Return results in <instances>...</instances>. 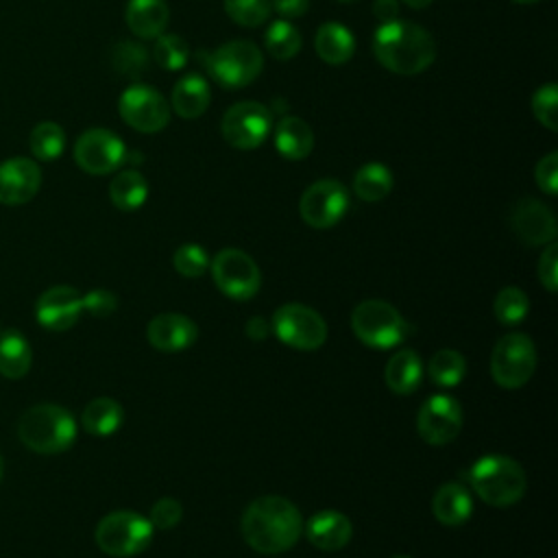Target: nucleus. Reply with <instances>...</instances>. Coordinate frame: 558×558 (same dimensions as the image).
Listing matches in <instances>:
<instances>
[{
  "label": "nucleus",
  "mask_w": 558,
  "mask_h": 558,
  "mask_svg": "<svg viewBox=\"0 0 558 558\" xmlns=\"http://www.w3.org/2000/svg\"><path fill=\"white\" fill-rule=\"evenodd\" d=\"M538 279L549 290H558V244L549 242L538 257Z\"/></svg>",
  "instance_id": "43"
},
{
  "label": "nucleus",
  "mask_w": 558,
  "mask_h": 558,
  "mask_svg": "<svg viewBox=\"0 0 558 558\" xmlns=\"http://www.w3.org/2000/svg\"><path fill=\"white\" fill-rule=\"evenodd\" d=\"M534 179H536V185L545 194L554 196L558 192V153L556 150L541 157V161L536 163V170H534Z\"/></svg>",
  "instance_id": "41"
},
{
  "label": "nucleus",
  "mask_w": 558,
  "mask_h": 558,
  "mask_svg": "<svg viewBox=\"0 0 558 558\" xmlns=\"http://www.w3.org/2000/svg\"><path fill=\"white\" fill-rule=\"evenodd\" d=\"M31 344L28 340L15 331H2L0 336V375L9 377V379H20L28 373L31 368Z\"/></svg>",
  "instance_id": "28"
},
{
  "label": "nucleus",
  "mask_w": 558,
  "mask_h": 558,
  "mask_svg": "<svg viewBox=\"0 0 558 558\" xmlns=\"http://www.w3.org/2000/svg\"><path fill=\"white\" fill-rule=\"evenodd\" d=\"M272 9L286 17V20H292V17H301L307 7H310V0H270Z\"/></svg>",
  "instance_id": "44"
},
{
  "label": "nucleus",
  "mask_w": 558,
  "mask_h": 558,
  "mask_svg": "<svg viewBox=\"0 0 558 558\" xmlns=\"http://www.w3.org/2000/svg\"><path fill=\"white\" fill-rule=\"evenodd\" d=\"M373 52L377 61L395 74H418L436 59L432 35L412 22H384L373 35Z\"/></svg>",
  "instance_id": "2"
},
{
  "label": "nucleus",
  "mask_w": 558,
  "mask_h": 558,
  "mask_svg": "<svg viewBox=\"0 0 558 558\" xmlns=\"http://www.w3.org/2000/svg\"><path fill=\"white\" fill-rule=\"evenodd\" d=\"M83 301V310L89 312L92 316L96 318H102V316H109L116 312L118 307V299L113 292L105 290V288H96V290H89L87 294L81 296Z\"/></svg>",
  "instance_id": "42"
},
{
  "label": "nucleus",
  "mask_w": 558,
  "mask_h": 558,
  "mask_svg": "<svg viewBox=\"0 0 558 558\" xmlns=\"http://www.w3.org/2000/svg\"><path fill=\"white\" fill-rule=\"evenodd\" d=\"M264 44L275 59H292L301 50V33L288 20H277L268 26Z\"/></svg>",
  "instance_id": "33"
},
{
  "label": "nucleus",
  "mask_w": 558,
  "mask_h": 558,
  "mask_svg": "<svg viewBox=\"0 0 558 558\" xmlns=\"http://www.w3.org/2000/svg\"><path fill=\"white\" fill-rule=\"evenodd\" d=\"M314 48H316V54L325 63L342 65L355 52V37L347 26H342L338 22H325L316 31Z\"/></svg>",
  "instance_id": "26"
},
{
  "label": "nucleus",
  "mask_w": 558,
  "mask_h": 558,
  "mask_svg": "<svg viewBox=\"0 0 558 558\" xmlns=\"http://www.w3.org/2000/svg\"><path fill=\"white\" fill-rule=\"evenodd\" d=\"M510 225L514 235L527 246L549 244L558 231L551 209L536 198L519 201L510 214Z\"/></svg>",
  "instance_id": "17"
},
{
  "label": "nucleus",
  "mask_w": 558,
  "mask_h": 558,
  "mask_svg": "<svg viewBox=\"0 0 558 558\" xmlns=\"http://www.w3.org/2000/svg\"><path fill=\"white\" fill-rule=\"evenodd\" d=\"M534 118L549 131H558V87L556 83L541 85L532 96Z\"/></svg>",
  "instance_id": "38"
},
{
  "label": "nucleus",
  "mask_w": 558,
  "mask_h": 558,
  "mask_svg": "<svg viewBox=\"0 0 558 558\" xmlns=\"http://www.w3.org/2000/svg\"><path fill=\"white\" fill-rule=\"evenodd\" d=\"M28 146L33 157H37L39 161H54L65 148V133L57 122L44 120L31 131Z\"/></svg>",
  "instance_id": "32"
},
{
  "label": "nucleus",
  "mask_w": 558,
  "mask_h": 558,
  "mask_svg": "<svg viewBox=\"0 0 558 558\" xmlns=\"http://www.w3.org/2000/svg\"><path fill=\"white\" fill-rule=\"evenodd\" d=\"M111 65L124 76H140L148 70V52L135 41H120L111 50Z\"/></svg>",
  "instance_id": "36"
},
{
  "label": "nucleus",
  "mask_w": 558,
  "mask_h": 558,
  "mask_svg": "<svg viewBox=\"0 0 558 558\" xmlns=\"http://www.w3.org/2000/svg\"><path fill=\"white\" fill-rule=\"evenodd\" d=\"M244 541L257 554H283L292 549L303 532L299 508L279 495L253 499L240 521Z\"/></svg>",
  "instance_id": "1"
},
{
  "label": "nucleus",
  "mask_w": 558,
  "mask_h": 558,
  "mask_svg": "<svg viewBox=\"0 0 558 558\" xmlns=\"http://www.w3.org/2000/svg\"><path fill=\"white\" fill-rule=\"evenodd\" d=\"M349 209V192L336 179H320L303 192L299 211L305 225L314 229H329L340 222Z\"/></svg>",
  "instance_id": "14"
},
{
  "label": "nucleus",
  "mask_w": 558,
  "mask_h": 558,
  "mask_svg": "<svg viewBox=\"0 0 558 558\" xmlns=\"http://www.w3.org/2000/svg\"><path fill=\"white\" fill-rule=\"evenodd\" d=\"M17 436L37 453H59L72 447L76 438V421L61 405L39 403L22 414Z\"/></svg>",
  "instance_id": "4"
},
{
  "label": "nucleus",
  "mask_w": 558,
  "mask_h": 558,
  "mask_svg": "<svg viewBox=\"0 0 558 558\" xmlns=\"http://www.w3.org/2000/svg\"><path fill=\"white\" fill-rule=\"evenodd\" d=\"M408 7H412V9H425L432 0H403Z\"/></svg>",
  "instance_id": "47"
},
{
  "label": "nucleus",
  "mask_w": 558,
  "mask_h": 558,
  "mask_svg": "<svg viewBox=\"0 0 558 558\" xmlns=\"http://www.w3.org/2000/svg\"><path fill=\"white\" fill-rule=\"evenodd\" d=\"M183 517V506L174 497H161L150 506V525L157 530H170L174 527Z\"/></svg>",
  "instance_id": "40"
},
{
  "label": "nucleus",
  "mask_w": 558,
  "mask_h": 558,
  "mask_svg": "<svg viewBox=\"0 0 558 558\" xmlns=\"http://www.w3.org/2000/svg\"><path fill=\"white\" fill-rule=\"evenodd\" d=\"M211 277L222 294L248 301L259 292L262 272L255 259L240 248H222L211 259Z\"/></svg>",
  "instance_id": "10"
},
{
  "label": "nucleus",
  "mask_w": 558,
  "mask_h": 558,
  "mask_svg": "<svg viewBox=\"0 0 558 558\" xmlns=\"http://www.w3.org/2000/svg\"><path fill=\"white\" fill-rule=\"evenodd\" d=\"M493 310L501 325H519L530 312V299L521 288L506 286L497 292Z\"/></svg>",
  "instance_id": "34"
},
{
  "label": "nucleus",
  "mask_w": 558,
  "mask_h": 558,
  "mask_svg": "<svg viewBox=\"0 0 558 558\" xmlns=\"http://www.w3.org/2000/svg\"><path fill=\"white\" fill-rule=\"evenodd\" d=\"M392 190V172L377 161L364 163L355 177H353V192L366 201V203H377L384 201Z\"/></svg>",
  "instance_id": "30"
},
{
  "label": "nucleus",
  "mask_w": 558,
  "mask_h": 558,
  "mask_svg": "<svg viewBox=\"0 0 558 558\" xmlns=\"http://www.w3.org/2000/svg\"><path fill=\"white\" fill-rule=\"evenodd\" d=\"M148 183L137 170H122L109 183V198L122 211H135L146 203Z\"/></svg>",
  "instance_id": "29"
},
{
  "label": "nucleus",
  "mask_w": 558,
  "mask_h": 558,
  "mask_svg": "<svg viewBox=\"0 0 558 558\" xmlns=\"http://www.w3.org/2000/svg\"><path fill=\"white\" fill-rule=\"evenodd\" d=\"M395 558H410V556H395Z\"/></svg>",
  "instance_id": "50"
},
{
  "label": "nucleus",
  "mask_w": 558,
  "mask_h": 558,
  "mask_svg": "<svg viewBox=\"0 0 558 558\" xmlns=\"http://www.w3.org/2000/svg\"><path fill=\"white\" fill-rule=\"evenodd\" d=\"M272 129V116L268 107L255 100H242L231 105L220 124V133L225 142L240 150L257 148L266 142L268 133Z\"/></svg>",
  "instance_id": "11"
},
{
  "label": "nucleus",
  "mask_w": 558,
  "mask_h": 558,
  "mask_svg": "<svg viewBox=\"0 0 558 558\" xmlns=\"http://www.w3.org/2000/svg\"><path fill=\"white\" fill-rule=\"evenodd\" d=\"M270 333H272V329H270V323H268V320H264L262 316H251V318H248V323H246V336H248L251 340L259 342V340H266Z\"/></svg>",
  "instance_id": "45"
},
{
  "label": "nucleus",
  "mask_w": 558,
  "mask_h": 558,
  "mask_svg": "<svg viewBox=\"0 0 558 558\" xmlns=\"http://www.w3.org/2000/svg\"><path fill=\"white\" fill-rule=\"evenodd\" d=\"M83 312V301L78 290L72 286L48 288L35 305V316L41 327L50 331H65L76 325Z\"/></svg>",
  "instance_id": "16"
},
{
  "label": "nucleus",
  "mask_w": 558,
  "mask_h": 558,
  "mask_svg": "<svg viewBox=\"0 0 558 558\" xmlns=\"http://www.w3.org/2000/svg\"><path fill=\"white\" fill-rule=\"evenodd\" d=\"M205 68L225 89H240L259 76L264 57L253 41L233 39L209 52L205 57Z\"/></svg>",
  "instance_id": "5"
},
{
  "label": "nucleus",
  "mask_w": 558,
  "mask_h": 558,
  "mask_svg": "<svg viewBox=\"0 0 558 558\" xmlns=\"http://www.w3.org/2000/svg\"><path fill=\"white\" fill-rule=\"evenodd\" d=\"M74 161L87 174H111L126 161V146L109 129H89L74 144Z\"/></svg>",
  "instance_id": "13"
},
{
  "label": "nucleus",
  "mask_w": 558,
  "mask_h": 558,
  "mask_svg": "<svg viewBox=\"0 0 558 558\" xmlns=\"http://www.w3.org/2000/svg\"><path fill=\"white\" fill-rule=\"evenodd\" d=\"M124 17L133 35L142 39H153L166 31L170 9L166 0H129Z\"/></svg>",
  "instance_id": "22"
},
{
  "label": "nucleus",
  "mask_w": 558,
  "mask_h": 558,
  "mask_svg": "<svg viewBox=\"0 0 558 558\" xmlns=\"http://www.w3.org/2000/svg\"><path fill=\"white\" fill-rule=\"evenodd\" d=\"M351 534L353 525L340 510H320L305 523L307 541L323 551L342 549L351 541Z\"/></svg>",
  "instance_id": "20"
},
{
  "label": "nucleus",
  "mask_w": 558,
  "mask_h": 558,
  "mask_svg": "<svg viewBox=\"0 0 558 558\" xmlns=\"http://www.w3.org/2000/svg\"><path fill=\"white\" fill-rule=\"evenodd\" d=\"M225 11L235 24L255 28L270 17L272 4L270 0H225Z\"/></svg>",
  "instance_id": "37"
},
{
  "label": "nucleus",
  "mask_w": 558,
  "mask_h": 558,
  "mask_svg": "<svg viewBox=\"0 0 558 558\" xmlns=\"http://www.w3.org/2000/svg\"><path fill=\"white\" fill-rule=\"evenodd\" d=\"M190 59V48L181 35L161 33L155 41V61L168 72L183 70Z\"/></svg>",
  "instance_id": "35"
},
{
  "label": "nucleus",
  "mask_w": 558,
  "mask_h": 558,
  "mask_svg": "<svg viewBox=\"0 0 558 558\" xmlns=\"http://www.w3.org/2000/svg\"><path fill=\"white\" fill-rule=\"evenodd\" d=\"M384 381L395 395H412L423 381V362L414 349H399L384 366Z\"/></svg>",
  "instance_id": "21"
},
{
  "label": "nucleus",
  "mask_w": 558,
  "mask_h": 558,
  "mask_svg": "<svg viewBox=\"0 0 558 558\" xmlns=\"http://www.w3.org/2000/svg\"><path fill=\"white\" fill-rule=\"evenodd\" d=\"M399 13V2L397 0H375L373 2V15L384 24L392 22Z\"/></svg>",
  "instance_id": "46"
},
{
  "label": "nucleus",
  "mask_w": 558,
  "mask_h": 558,
  "mask_svg": "<svg viewBox=\"0 0 558 558\" xmlns=\"http://www.w3.org/2000/svg\"><path fill=\"white\" fill-rule=\"evenodd\" d=\"M464 373H466V360L460 351H453V349L436 351L427 364L429 379L442 388L458 386L464 379Z\"/></svg>",
  "instance_id": "31"
},
{
  "label": "nucleus",
  "mask_w": 558,
  "mask_h": 558,
  "mask_svg": "<svg viewBox=\"0 0 558 558\" xmlns=\"http://www.w3.org/2000/svg\"><path fill=\"white\" fill-rule=\"evenodd\" d=\"M536 368V347L527 333L512 331L497 340L490 355L493 379L508 390L521 388L530 381Z\"/></svg>",
  "instance_id": "8"
},
{
  "label": "nucleus",
  "mask_w": 558,
  "mask_h": 558,
  "mask_svg": "<svg viewBox=\"0 0 558 558\" xmlns=\"http://www.w3.org/2000/svg\"><path fill=\"white\" fill-rule=\"evenodd\" d=\"M41 187V170L28 157H13L0 163V203H28Z\"/></svg>",
  "instance_id": "18"
},
{
  "label": "nucleus",
  "mask_w": 558,
  "mask_h": 558,
  "mask_svg": "<svg viewBox=\"0 0 558 558\" xmlns=\"http://www.w3.org/2000/svg\"><path fill=\"white\" fill-rule=\"evenodd\" d=\"M432 512L442 525H460L473 512L471 493L458 482H447L434 493Z\"/></svg>",
  "instance_id": "24"
},
{
  "label": "nucleus",
  "mask_w": 558,
  "mask_h": 558,
  "mask_svg": "<svg viewBox=\"0 0 558 558\" xmlns=\"http://www.w3.org/2000/svg\"><path fill=\"white\" fill-rule=\"evenodd\" d=\"M146 336L153 349L163 353H174L192 347L196 342L198 329L190 316L177 314V312H163L150 318L146 327Z\"/></svg>",
  "instance_id": "19"
},
{
  "label": "nucleus",
  "mask_w": 558,
  "mask_h": 558,
  "mask_svg": "<svg viewBox=\"0 0 558 558\" xmlns=\"http://www.w3.org/2000/svg\"><path fill=\"white\" fill-rule=\"evenodd\" d=\"M462 429V408L449 395H434L425 399L416 414L418 436L434 447L451 442Z\"/></svg>",
  "instance_id": "15"
},
{
  "label": "nucleus",
  "mask_w": 558,
  "mask_h": 558,
  "mask_svg": "<svg viewBox=\"0 0 558 558\" xmlns=\"http://www.w3.org/2000/svg\"><path fill=\"white\" fill-rule=\"evenodd\" d=\"M270 329L283 344L299 351H314L327 340L325 318L303 303L281 305L272 314Z\"/></svg>",
  "instance_id": "9"
},
{
  "label": "nucleus",
  "mask_w": 558,
  "mask_h": 558,
  "mask_svg": "<svg viewBox=\"0 0 558 558\" xmlns=\"http://www.w3.org/2000/svg\"><path fill=\"white\" fill-rule=\"evenodd\" d=\"M275 148L290 161L305 159L314 148V131L303 118L286 116L275 129Z\"/></svg>",
  "instance_id": "23"
},
{
  "label": "nucleus",
  "mask_w": 558,
  "mask_h": 558,
  "mask_svg": "<svg viewBox=\"0 0 558 558\" xmlns=\"http://www.w3.org/2000/svg\"><path fill=\"white\" fill-rule=\"evenodd\" d=\"M153 525L146 517L133 510H116L102 517L96 525V545L116 558H129L144 551L153 541Z\"/></svg>",
  "instance_id": "6"
},
{
  "label": "nucleus",
  "mask_w": 558,
  "mask_h": 558,
  "mask_svg": "<svg viewBox=\"0 0 558 558\" xmlns=\"http://www.w3.org/2000/svg\"><path fill=\"white\" fill-rule=\"evenodd\" d=\"M172 264L179 275L196 279L207 272L209 257H207L205 248L198 244H181L172 255Z\"/></svg>",
  "instance_id": "39"
},
{
  "label": "nucleus",
  "mask_w": 558,
  "mask_h": 558,
  "mask_svg": "<svg viewBox=\"0 0 558 558\" xmlns=\"http://www.w3.org/2000/svg\"><path fill=\"white\" fill-rule=\"evenodd\" d=\"M340 2H351V0H340Z\"/></svg>",
  "instance_id": "51"
},
{
  "label": "nucleus",
  "mask_w": 558,
  "mask_h": 558,
  "mask_svg": "<svg viewBox=\"0 0 558 558\" xmlns=\"http://www.w3.org/2000/svg\"><path fill=\"white\" fill-rule=\"evenodd\" d=\"M118 111L140 133H157L170 122V105L157 89L144 83H135L120 94Z\"/></svg>",
  "instance_id": "12"
},
{
  "label": "nucleus",
  "mask_w": 558,
  "mask_h": 558,
  "mask_svg": "<svg viewBox=\"0 0 558 558\" xmlns=\"http://www.w3.org/2000/svg\"><path fill=\"white\" fill-rule=\"evenodd\" d=\"M473 493L488 506L506 508L517 504L525 493V471L521 464L501 453H488L473 462L469 469Z\"/></svg>",
  "instance_id": "3"
},
{
  "label": "nucleus",
  "mask_w": 558,
  "mask_h": 558,
  "mask_svg": "<svg viewBox=\"0 0 558 558\" xmlns=\"http://www.w3.org/2000/svg\"><path fill=\"white\" fill-rule=\"evenodd\" d=\"M517 4H534V2H541V0H512Z\"/></svg>",
  "instance_id": "48"
},
{
  "label": "nucleus",
  "mask_w": 558,
  "mask_h": 558,
  "mask_svg": "<svg viewBox=\"0 0 558 558\" xmlns=\"http://www.w3.org/2000/svg\"><path fill=\"white\" fill-rule=\"evenodd\" d=\"M2 475H4V462H2V456H0V480H2Z\"/></svg>",
  "instance_id": "49"
},
{
  "label": "nucleus",
  "mask_w": 558,
  "mask_h": 558,
  "mask_svg": "<svg viewBox=\"0 0 558 558\" xmlns=\"http://www.w3.org/2000/svg\"><path fill=\"white\" fill-rule=\"evenodd\" d=\"M124 421L122 405L111 397H98L89 401L81 414V425L94 436H109L118 432Z\"/></svg>",
  "instance_id": "27"
},
{
  "label": "nucleus",
  "mask_w": 558,
  "mask_h": 558,
  "mask_svg": "<svg viewBox=\"0 0 558 558\" xmlns=\"http://www.w3.org/2000/svg\"><path fill=\"white\" fill-rule=\"evenodd\" d=\"M351 327L357 340L373 349H392L405 338L401 312L381 299H368L353 307Z\"/></svg>",
  "instance_id": "7"
},
{
  "label": "nucleus",
  "mask_w": 558,
  "mask_h": 558,
  "mask_svg": "<svg viewBox=\"0 0 558 558\" xmlns=\"http://www.w3.org/2000/svg\"><path fill=\"white\" fill-rule=\"evenodd\" d=\"M211 100L209 83L201 74H185L183 78L177 81L172 96H170V107L174 109L177 116L192 120L198 118Z\"/></svg>",
  "instance_id": "25"
}]
</instances>
